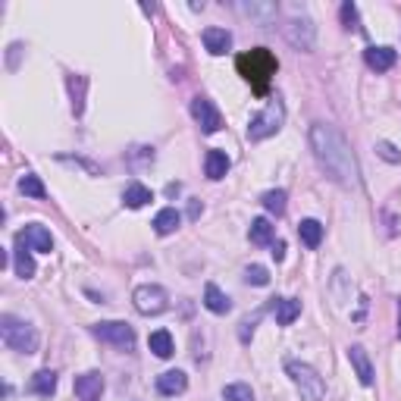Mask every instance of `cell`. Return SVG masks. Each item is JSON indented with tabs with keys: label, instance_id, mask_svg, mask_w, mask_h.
Masks as SVG:
<instances>
[{
	"label": "cell",
	"instance_id": "obj_1",
	"mask_svg": "<svg viewBox=\"0 0 401 401\" xmlns=\"http://www.w3.org/2000/svg\"><path fill=\"white\" fill-rule=\"evenodd\" d=\"M311 151L317 157L320 170L342 189H358L360 185V172H358V160L348 144V138L329 123H313L311 125Z\"/></svg>",
	"mask_w": 401,
	"mask_h": 401
},
{
	"label": "cell",
	"instance_id": "obj_2",
	"mask_svg": "<svg viewBox=\"0 0 401 401\" xmlns=\"http://www.w3.org/2000/svg\"><path fill=\"white\" fill-rule=\"evenodd\" d=\"M236 66H238V72H242V76L251 82V88L257 91V95H266V88H270V79L276 76V69H279L276 57H273L266 48H254L248 53H242V57L236 60Z\"/></svg>",
	"mask_w": 401,
	"mask_h": 401
},
{
	"label": "cell",
	"instance_id": "obj_3",
	"mask_svg": "<svg viewBox=\"0 0 401 401\" xmlns=\"http://www.w3.org/2000/svg\"><path fill=\"white\" fill-rule=\"evenodd\" d=\"M0 339H4L6 348L19 351V354H35L38 351V329L25 320L13 317V313H4L0 317Z\"/></svg>",
	"mask_w": 401,
	"mask_h": 401
},
{
	"label": "cell",
	"instance_id": "obj_4",
	"mask_svg": "<svg viewBox=\"0 0 401 401\" xmlns=\"http://www.w3.org/2000/svg\"><path fill=\"white\" fill-rule=\"evenodd\" d=\"M285 373H289L292 383H295L301 401H323L326 383L311 364H304V360H289V364H285Z\"/></svg>",
	"mask_w": 401,
	"mask_h": 401
},
{
	"label": "cell",
	"instance_id": "obj_5",
	"mask_svg": "<svg viewBox=\"0 0 401 401\" xmlns=\"http://www.w3.org/2000/svg\"><path fill=\"white\" fill-rule=\"evenodd\" d=\"M283 123H285V107L279 97H273L270 104H266V110L257 113L248 123V142H264V138L276 135V132L283 129Z\"/></svg>",
	"mask_w": 401,
	"mask_h": 401
},
{
	"label": "cell",
	"instance_id": "obj_6",
	"mask_svg": "<svg viewBox=\"0 0 401 401\" xmlns=\"http://www.w3.org/2000/svg\"><path fill=\"white\" fill-rule=\"evenodd\" d=\"M132 304H135L138 313H144V317H157V313H163L166 307H170V295H166L163 285H138L135 292H132Z\"/></svg>",
	"mask_w": 401,
	"mask_h": 401
},
{
	"label": "cell",
	"instance_id": "obj_7",
	"mask_svg": "<svg viewBox=\"0 0 401 401\" xmlns=\"http://www.w3.org/2000/svg\"><path fill=\"white\" fill-rule=\"evenodd\" d=\"M91 332H95L100 342H110V345H116V348H123V351L135 348V329H132L129 323H123V320L97 323V326H91Z\"/></svg>",
	"mask_w": 401,
	"mask_h": 401
},
{
	"label": "cell",
	"instance_id": "obj_8",
	"mask_svg": "<svg viewBox=\"0 0 401 401\" xmlns=\"http://www.w3.org/2000/svg\"><path fill=\"white\" fill-rule=\"evenodd\" d=\"M191 116H195V123L200 125V132L204 135H217L219 129H223V113L217 110V104H213L210 97H195L191 100Z\"/></svg>",
	"mask_w": 401,
	"mask_h": 401
},
{
	"label": "cell",
	"instance_id": "obj_9",
	"mask_svg": "<svg viewBox=\"0 0 401 401\" xmlns=\"http://www.w3.org/2000/svg\"><path fill=\"white\" fill-rule=\"evenodd\" d=\"M283 32H285V38H289V44L292 48H298V50H313V41H317V25H313V19H307V16H295V19H289V22L283 25Z\"/></svg>",
	"mask_w": 401,
	"mask_h": 401
},
{
	"label": "cell",
	"instance_id": "obj_10",
	"mask_svg": "<svg viewBox=\"0 0 401 401\" xmlns=\"http://www.w3.org/2000/svg\"><path fill=\"white\" fill-rule=\"evenodd\" d=\"M16 238H19V242H22L29 251H41V254H50V251H53V236H50L48 229H44L41 223H29Z\"/></svg>",
	"mask_w": 401,
	"mask_h": 401
},
{
	"label": "cell",
	"instance_id": "obj_11",
	"mask_svg": "<svg viewBox=\"0 0 401 401\" xmlns=\"http://www.w3.org/2000/svg\"><path fill=\"white\" fill-rule=\"evenodd\" d=\"M76 398L79 401H100L104 398V376L97 370H88L76 376Z\"/></svg>",
	"mask_w": 401,
	"mask_h": 401
},
{
	"label": "cell",
	"instance_id": "obj_12",
	"mask_svg": "<svg viewBox=\"0 0 401 401\" xmlns=\"http://www.w3.org/2000/svg\"><path fill=\"white\" fill-rule=\"evenodd\" d=\"M200 41H204L207 53H213V57H223V53L232 48V32L229 29H219V25H207V29L200 32Z\"/></svg>",
	"mask_w": 401,
	"mask_h": 401
},
{
	"label": "cell",
	"instance_id": "obj_13",
	"mask_svg": "<svg viewBox=\"0 0 401 401\" xmlns=\"http://www.w3.org/2000/svg\"><path fill=\"white\" fill-rule=\"evenodd\" d=\"M348 360L358 373L360 386H373V364H370V354H367L364 345H351L348 348Z\"/></svg>",
	"mask_w": 401,
	"mask_h": 401
},
{
	"label": "cell",
	"instance_id": "obj_14",
	"mask_svg": "<svg viewBox=\"0 0 401 401\" xmlns=\"http://www.w3.org/2000/svg\"><path fill=\"white\" fill-rule=\"evenodd\" d=\"M66 88H69L72 113L82 116L85 113V91H88V76H82V72H69V76H66Z\"/></svg>",
	"mask_w": 401,
	"mask_h": 401
},
{
	"label": "cell",
	"instance_id": "obj_15",
	"mask_svg": "<svg viewBox=\"0 0 401 401\" xmlns=\"http://www.w3.org/2000/svg\"><path fill=\"white\" fill-rule=\"evenodd\" d=\"M189 389V376L182 370H166L157 376V392L160 395H182Z\"/></svg>",
	"mask_w": 401,
	"mask_h": 401
},
{
	"label": "cell",
	"instance_id": "obj_16",
	"mask_svg": "<svg viewBox=\"0 0 401 401\" xmlns=\"http://www.w3.org/2000/svg\"><path fill=\"white\" fill-rule=\"evenodd\" d=\"M395 60H398V50H392V48H367L364 50V63L370 66L373 72L392 69V66H395Z\"/></svg>",
	"mask_w": 401,
	"mask_h": 401
},
{
	"label": "cell",
	"instance_id": "obj_17",
	"mask_svg": "<svg viewBox=\"0 0 401 401\" xmlns=\"http://www.w3.org/2000/svg\"><path fill=\"white\" fill-rule=\"evenodd\" d=\"M273 313H276L279 326L295 323L298 313H301V301L298 298H273Z\"/></svg>",
	"mask_w": 401,
	"mask_h": 401
},
{
	"label": "cell",
	"instance_id": "obj_18",
	"mask_svg": "<svg viewBox=\"0 0 401 401\" xmlns=\"http://www.w3.org/2000/svg\"><path fill=\"white\" fill-rule=\"evenodd\" d=\"M204 307L210 313H217V317H223V313L232 311V301H229V295H223V292H219L213 283H207L204 285Z\"/></svg>",
	"mask_w": 401,
	"mask_h": 401
},
{
	"label": "cell",
	"instance_id": "obj_19",
	"mask_svg": "<svg viewBox=\"0 0 401 401\" xmlns=\"http://www.w3.org/2000/svg\"><path fill=\"white\" fill-rule=\"evenodd\" d=\"M179 223H182V213L176 210V207H163V210L157 213V217H154V232H157V236H172V232L179 229Z\"/></svg>",
	"mask_w": 401,
	"mask_h": 401
},
{
	"label": "cell",
	"instance_id": "obj_20",
	"mask_svg": "<svg viewBox=\"0 0 401 401\" xmlns=\"http://www.w3.org/2000/svg\"><path fill=\"white\" fill-rule=\"evenodd\" d=\"M204 172H207V179H223L226 172H229V157H226V151H207V157H204Z\"/></svg>",
	"mask_w": 401,
	"mask_h": 401
},
{
	"label": "cell",
	"instance_id": "obj_21",
	"mask_svg": "<svg viewBox=\"0 0 401 401\" xmlns=\"http://www.w3.org/2000/svg\"><path fill=\"white\" fill-rule=\"evenodd\" d=\"M273 236H276V226L270 223L266 217H257V219H251V229H248V238H251V245H273Z\"/></svg>",
	"mask_w": 401,
	"mask_h": 401
},
{
	"label": "cell",
	"instance_id": "obj_22",
	"mask_svg": "<svg viewBox=\"0 0 401 401\" xmlns=\"http://www.w3.org/2000/svg\"><path fill=\"white\" fill-rule=\"evenodd\" d=\"M154 195H151V189H144L142 182H132V185H125V191H123V204L129 207V210H142L144 204H151Z\"/></svg>",
	"mask_w": 401,
	"mask_h": 401
},
{
	"label": "cell",
	"instance_id": "obj_23",
	"mask_svg": "<svg viewBox=\"0 0 401 401\" xmlns=\"http://www.w3.org/2000/svg\"><path fill=\"white\" fill-rule=\"evenodd\" d=\"M29 392H35V395H41V398H50L53 392H57V373L53 370H38L35 376H32V383H29Z\"/></svg>",
	"mask_w": 401,
	"mask_h": 401
},
{
	"label": "cell",
	"instance_id": "obj_24",
	"mask_svg": "<svg viewBox=\"0 0 401 401\" xmlns=\"http://www.w3.org/2000/svg\"><path fill=\"white\" fill-rule=\"evenodd\" d=\"M13 266H16V276L19 279H32L35 276V260H32L29 248L16 238V251H13Z\"/></svg>",
	"mask_w": 401,
	"mask_h": 401
},
{
	"label": "cell",
	"instance_id": "obj_25",
	"mask_svg": "<svg viewBox=\"0 0 401 401\" xmlns=\"http://www.w3.org/2000/svg\"><path fill=\"white\" fill-rule=\"evenodd\" d=\"M298 236L301 242L307 245V248H320V242H323V223L320 219H301L298 223Z\"/></svg>",
	"mask_w": 401,
	"mask_h": 401
},
{
	"label": "cell",
	"instance_id": "obj_26",
	"mask_svg": "<svg viewBox=\"0 0 401 401\" xmlns=\"http://www.w3.org/2000/svg\"><path fill=\"white\" fill-rule=\"evenodd\" d=\"M148 348L154 351V354H157V358H172V351H176V348H172V336H170V332H166V329H157V332H151V339H148Z\"/></svg>",
	"mask_w": 401,
	"mask_h": 401
},
{
	"label": "cell",
	"instance_id": "obj_27",
	"mask_svg": "<svg viewBox=\"0 0 401 401\" xmlns=\"http://www.w3.org/2000/svg\"><path fill=\"white\" fill-rule=\"evenodd\" d=\"M260 204H264L266 210L273 213V217H283V213H285V207H289V195H285L283 189L264 191V198H260Z\"/></svg>",
	"mask_w": 401,
	"mask_h": 401
},
{
	"label": "cell",
	"instance_id": "obj_28",
	"mask_svg": "<svg viewBox=\"0 0 401 401\" xmlns=\"http://www.w3.org/2000/svg\"><path fill=\"white\" fill-rule=\"evenodd\" d=\"M19 191H22V195H29V198H48V189H44V182L41 179L35 176V172H25L22 179H19Z\"/></svg>",
	"mask_w": 401,
	"mask_h": 401
},
{
	"label": "cell",
	"instance_id": "obj_29",
	"mask_svg": "<svg viewBox=\"0 0 401 401\" xmlns=\"http://www.w3.org/2000/svg\"><path fill=\"white\" fill-rule=\"evenodd\" d=\"M223 398L226 401H254V392L248 383H232L223 389Z\"/></svg>",
	"mask_w": 401,
	"mask_h": 401
},
{
	"label": "cell",
	"instance_id": "obj_30",
	"mask_svg": "<svg viewBox=\"0 0 401 401\" xmlns=\"http://www.w3.org/2000/svg\"><path fill=\"white\" fill-rule=\"evenodd\" d=\"M245 283L248 285H257V289H264V285H270V273H266V266H248L245 270Z\"/></svg>",
	"mask_w": 401,
	"mask_h": 401
},
{
	"label": "cell",
	"instance_id": "obj_31",
	"mask_svg": "<svg viewBox=\"0 0 401 401\" xmlns=\"http://www.w3.org/2000/svg\"><path fill=\"white\" fill-rule=\"evenodd\" d=\"M248 16L254 19H260V22H266V19H273L276 16V4H251V6H242Z\"/></svg>",
	"mask_w": 401,
	"mask_h": 401
},
{
	"label": "cell",
	"instance_id": "obj_32",
	"mask_svg": "<svg viewBox=\"0 0 401 401\" xmlns=\"http://www.w3.org/2000/svg\"><path fill=\"white\" fill-rule=\"evenodd\" d=\"M376 154L383 160H389V163H401V151L392 142H376Z\"/></svg>",
	"mask_w": 401,
	"mask_h": 401
},
{
	"label": "cell",
	"instance_id": "obj_33",
	"mask_svg": "<svg viewBox=\"0 0 401 401\" xmlns=\"http://www.w3.org/2000/svg\"><path fill=\"white\" fill-rule=\"evenodd\" d=\"M342 22H345V29H358V6L351 4V0H345L342 4Z\"/></svg>",
	"mask_w": 401,
	"mask_h": 401
},
{
	"label": "cell",
	"instance_id": "obj_34",
	"mask_svg": "<svg viewBox=\"0 0 401 401\" xmlns=\"http://www.w3.org/2000/svg\"><path fill=\"white\" fill-rule=\"evenodd\" d=\"M260 317V313H257ZM257 317H251V320H242V329H238V339H242L245 345L251 342V336H254V326H257Z\"/></svg>",
	"mask_w": 401,
	"mask_h": 401
},
{
	"label": "cell",
	"instance_id": "obj_35",
	"mask_svg": "<svg viewBox=\"0 0 401 401\" xmlns=\"http://www.w3.org/2000/svg\"><path fill=\"white\" fill-rule=\"evenodd\" d=\"M273 260H285V242H273Z\"/></svg>",
	"mask_w": 401,
	"mask_h": 401
},
{
	"label": "cell",
	"instance_id": "obj_36",
	"mask_svg": "<svg viewBox=\"0 0 401 401\" xmlns=\"http://www.w3.org/2000/svg\"><path fill=\"white\" fill-rule=\"evenodd\" d=\"M200 213H204V204H200V200H191V204H189V217H191V219H198Z\"/></svg>",
	"mask_w": 401,
	"mask_h": 401
},
{
	"label": "cell",
	"instance_id": "obj_37",
	"mask_svg": "<svg viewBox=\"0 0 401 401\" xmlns=\"http://www.w3.org/2000/svg\"><path fill=\"white\" fill-rule=\"evenodd\" d=\"M398 339H401V301H398Z\"/></svg>",
	"mask_w": 401,
	"mask_h": 401
}]
</instances>
